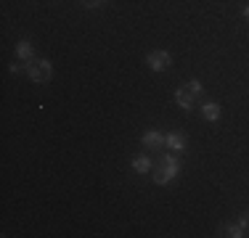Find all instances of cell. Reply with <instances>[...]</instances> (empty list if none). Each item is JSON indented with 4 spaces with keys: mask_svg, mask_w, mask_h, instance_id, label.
I'll return each mask as SVG.
<instances>
[{
    "mask_svg": "<svg viewBox=\"0 0 249 238\" xmlns=\"http://www.w3.org/2000/svg\"><path fill=\"white\" fill-rule=\"evenodd\" d=\"M178 175H180V159L173 156V153H164L159 167L154 170V183H157V186H167V183Z\"/></svg>",
    "mask_w": 249,
    "mask_h": 238,
    "instance_id": "1",
    "label": "cell"
},
{
    "mask_svg": "<svg viewBox=\"0 0 249 238\" xmlns=\"http://www.w3.org/2000/svg\"><path fill=\"white\" fill-rule=\"evenodd\" d=\"M27 74H29V80H32V82H51L53 67H51L48 58H35V61H29Z\"/></svg>",
    "mask_w": 249,
    "mask_h": 238,
    "instance_id": "2",
    "label": "cell"
},
{
    "mask_svg": "<svg viewBox=\"0 0 249 238\" xmlns=\"http://www.w3.org/2000/svg\"><path fill=\"white\" fill-rule=\"evenodd\" d=\"M146 64H149L151 71H164L173 64V56H170L167 51H151L149 56H146Z\"/></svg>",
    "mask_w": 249,
    "mask_h": 238,
    "instance_id": "3",
    "label": "cell"
},
{
    "mask_svg": "<svg viewBox=\"0 0 249 238\" xmlns=\"http://www.w3.org/2000/svg\"><path fill=\"white\" fill-rule=\"evenodd\" d=\"M143 146L149 148H164V143H167V135H162L159 130H149V133H143Z\"/></svg>",
    "mask_w": 249,
    "mask_h": 238,
    "instance_id": "4",
    "label": "cell"
},
{
    "mask_svg": "<svg viewBox=\"0 0 249 238\" xmlns=\"http://www.w3.org/2000/svg\"><path fill=\"white\" fill-rule=\"evenodd\" d=\"M175 101H178V106H180L183 111H191L194 109V93L188 90V87H178V90H175Z\"/></svg>",
    "mask_w": 249,
    "mask_h": 238,
    "instance_id": "5",
    "label": "cell"
},
{
    "mask_svg": "<svg viewBox=\"0 0 249 238\" xmlns=\"http://www.w3.org/2000/svg\"><path fill=\"white\" fill-rule=\"evenodd\" d=\"M16 58L19 61H35V48L29 40H19L16 43Z\"/></svg>",
    "mask_w": 249,
    "mask_h": 238,
    "instance_id": "6",
    "label": "cell"
},
{
    "mask_svg": "<svg viewBox=\"0 0 249 238\" xmlns=\"http://www.w3.org/2000/svg\"><path fill=\"white\" fill-rule=\"evenodd\" d=\"M167 148H173L175 153H183L186 151V135L183 133H170L167 135V143H164Z\"/></svg>",
    "mask_w": 249,
    "mask_h": 238,
    "instance_id": "7",
    "label": "cell"
},
{
    "mask_svg": "<svg viewBox=\"0 0 249 238\" xmlns=\"http://www.w3.org/2000/svg\"><path fill=\"white\" fill-rule=\"evenodd\" d=\"M201 114H204L207 122H217V119H220V106H217L215 101H204V103H201Z\"/></svg>",
    "mask_w": 249,
    "mask_h": 238,
    "instance_id": "8",
    "label": "cell"
},
{
    "mask_svg": "<svg viewBox=\"0 0 249 238\" xmlns=\"http://www.w3.org/2000/svg\"><path fill=\"white\" fill-rule=\"evenodd\" d=\"M133 170L138 172V175H143V172H151V159L143 156V153H141V156H135V159H133Z\"/></svg>",
    "mask_w": 249,
    "mask_h": 238,
    "instance_id": "9",
    "label": "cell"
},
{
    "mask_svg": "<svg viewBox=\"0 0 249 238\" xmlns=\"http://www.w3.org/2000/svg\"><path fill=\"white\" fill-rule=\"evenodd\" d=\"M220 233L223 236H231V238H241V236H244V225H225Z\"/></svg>",
    "mask_w": 249,
    "mask_h": 238,
    "instance_id": "10",
    "label": "cell"
},
{
    "mask_svg": "<svg viewBox=\"0 0 249 238\" xmlns=\"http://www.w3.org/2000/svg\"><path fill=\"white\" fill-rule=\"evenodd\" d=\"M186 87H188V90L194 93V98H199V95L204 93V87H201V82L196 80V77H194V80H188V85H186Z\"/></svg>",
    "mask_w": 249,
    "mask_h": 238,
    "instance_id": "11",
    "label": "cell"
},
{
    "mask_svg": "<svg viewBox=\"0 0 249 238\" xmlns=\"http://www.w3.org/2000/svg\"><path fill=\"white\" fill-rule=\"evenodd\" d=\"M8 69H11V74H21V71L29 69V61H14Z\"/></svg>",
    "mask_w": 249,
    "mask_h": 238,
    "instance_id": "12",
    "label": "cell"
},
{
    "mask_svg": "<svg viewBox=\"0 0 249 238\" xmlns=\"http://www.w3.org/2000/svg\"><path fill=\"white\" fill-rule=\"evenodd\" d=\"M104 3H109V0H82V5H85V8H101Z\"/></svg>",
    "mask_w": 249,
    "mask_h": 238,
    "instance_id": "13",
    "label": "cell"
},
{
    "mask_svg": "<svg viewBox=\"0 0 249 238\" xmlns=\"http://www.w3.org/2000/svg\"><path fill=\"white\" fill-rule=\"evenodd\" d=\"M239 225H244V228L249 225V212H244V214H241V217H239Z\"/></svg>",
    "mask_w": 249,
    "mask_h": 238,
    "instance_id": "14",
    "label": "cell"
},
{
    "mask_svg": "<svg viewBox=\"0 0 249 238\" xmlns=\"http://www.w3.org/2000/svg\"><path fill=\"white\" fill-rule=\"evenodd\" d=\"M241 14H244V19L249 21V5H244V11H241Z\"/></svg>",
    "mask_w": 249,
    "mask_h": 238,
    "instance_id": "15",
    "label": "cell"
}]
</instances>
